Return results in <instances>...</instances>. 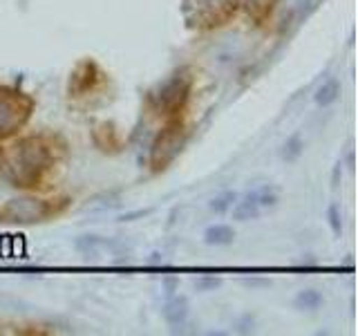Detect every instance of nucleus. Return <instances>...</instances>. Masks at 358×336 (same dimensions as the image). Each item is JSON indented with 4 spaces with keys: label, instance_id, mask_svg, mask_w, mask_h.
Masks as SVG:
<instances>
[{
    "label": "nucleus",
    "instance_id": "f257e3e1",
    "mask_svg": "<svg viewBox=\"0 0 358 336\" xmlns=\"http://www.w3.org/2000/svg\"><path fill=\"white\" fill-rule=\"evenodd\" d=\"M50 146L38 137L20 139L11 150V182L14 186H36L50 168Z\"/></svg>",
    "mask_w": 358,
    "mask_h": 336
},
{
    "label": "nucleus",
    "instance_id": "f03ea898",
    "mask_svg": "<svg viewBox=\"0 0 358 336\" xmlns=\"http://www.w3.org/2000/svg\"><path fill=\"white\" fill-rule=\"evenodd\" d=\"M34 101L16 90L0 85V137H9L27 123Z\"/></svg>",
    "mask_w": 358,
    "mask_h": 336
},
{
    "label": "nucleus",
    "instance_id": "7ed1b4c3",
    "mask_svg": "<svg viewBox=\"0 0 358 336\" xmlns=\"http://www.w3.org/2000/svg\"><path fill=\"white\" fill-rule=\"evenodd\" d=\"M184 144H186V130L182 123H171V126H166L159 134H157L152 150H150L152 171H164V168L182 153Z\"/></svg>",
    "mask_w": 358,
    "mask_h": 336
},
{
    "label": "nucleus",
    "instance_id": "20e7f679",
    "mask_svg": "<svg viewBox=\"0 0 358 336\" xmlns=\"http://www.w3.org/2000/svg\"><path fill=\"white\" fill-rule=\"evenodd\" d=\"M52 213V206L43 200H34V197H18V200H9L7 204L0 209V222H9V224H31V222H41Z\"/></svg>",
    "mask_w": 358,
    "mask_h": 336
},
{
    "label": "nucleus",
    "instance_id": "39448f33",
    "mask_svg": "<svg viewBox=\"0 0 358 336\" xmlns=\"http://www.w3.org/2000/svg\"><path fill=\"white\" fill-rule=\"evenodd\" d=\"M190 85H193V76L188 70L177 72L171 81H168L159 94H157V108H159L164 115H175V112L182 110L186 104V99L190 94Z\"/></svg>",
    "mask_w": 358,
    "mask_h": 336
},
{
    "label": "nucleus",
    "instance_id": "423d86ee",
    "mask_svg": "<svg viewBox=\"0 0 358 336\" xmlns=\"http://www.w3.org/2000/svg\"><path fill=\"white\" fill-rule=\"evenodd\" d=\"M164 318H166L168 325H173V328H177V325H184L186 318H188V300L184 296L171 298L164 305Z\"/></svg>",
    "mask_w": 358,
    "mask_h": 336
},
{
    "label": "nucleus",
    "instance_id": "0eeeda50",
    "mask_svg": "<svg viewBox=\"0 0 358 336\" xmlns=\"http://www.w3.org/2000/svg\"><path fill=\"white\" fill-rule=\"evenodd\" d=\"M204 240H206V244L222 246V244H231L235 240V233L231 227H227V224H213V227L206 229Z\"/></svg>",
    "mask_w": 358,
    "mask_h": 336
},
{
    "label": "nucleus",
    "instance_id": "6e6552de",
    "mask_svg": "<svg viewBox=\"0 0 358 336\" xmlns=\"http://www.w3.org/2000/svg\"><path fill=\"white\" fill-rule=\"evenodd\" d=\"M341 94V83L336 81V78H327L320 88H318V92H316V106L320 108H327L331 106L336 99H338Z\"/></svg>",
    "mask_w": 358,
    "mask_h": 336
},
{
    "label": "nucleus",
    "instance_id": "1a4fd4ad",
    "mask_svg": "<svg viewBox=\"0 0 358 336\" xmlns=\"http://www.w3.org/2000/svg\"><path fill=\"white\" fill-rule=\"evenodd\" d=\"M257 213H260V206H257V202H255V195L249 193L242 202H235V206H233V218L235 220H251L255 218Z\"/></svg>",
    "mask_w": 358,
    "mask_h": 336
},
{
    "label": "nucleus",
    "instance_id": "9d476101",
    "mask_svg": "<svg viewBox=\"0 0 358 336\" xmlns=\"http://www.w3.org/2000/svg\"><path fill=\"white\" fill-rule=\"evenodd\" d=\"M253 195H255V202H257V206H260V211L278 204V188H273V186L257 188V190H253Z\"/></svg>",
    "mask_w": 358,
    "mask_h": 336
},
{
    "label": "nucleus",
    "instance_id": "9b49d317",
    "mask_svg": "<svg viewBox=\"0 0 358 336\" xmlns=\"http://www.w3.org/2000/svg\"><path fill=\"white\" fill-rule=\"evenodd\" d=\"M296 305L300 309H318L322 305V294L316 289H307V291H300L298 298H296Z\"/></svg>",
    "mask_w": 358,
    "mask_h": 336
},
{
    "label": "nucleus",
    "instance_id": "f8f14e48",
    "mask_svg": "<svg viewBox=\"0 0 358 336\" xmlns=\"http://www.w3.org/2000/svg\"><path fill=\"white\" fill-rule=\"evenodd\" d=\"M300 153H302V141H300L298 134H294V137H291L287 141V146H285V160L294 162V160H298V157H300Z\"/></svg>",
    "mask_w": 358,
    "mask_h": 336
},
{
    "label": "nucleus",
    "instance_id": "ddd939ff",
    "mask_svg": "<svg viewBox=\"0 0 358 336\" xmlns=\"http://www.w3.org/2000/svg\"><path fill=\"white\" fill-rule=\"evenodd\" d=\"M233 202H235V193H224L222 197H217V200H213V202H210V211L224 213L227 209L233 206Z\"/></svg>",
    "mask_w": 358,
    "mask_h": 336
},
{
    "label": "nucleus",
    "instance_id": "4468645a",
    "mask_svg": "<svg viewBox=\"0 0 358 336\" xmlns=\"http://www.w3.org/2000/svg\"><path fill=\"white\" fill-rule=\"evenodd\" d=\"M329 222H331V229H334V233L338 235V233H341V229H343L341 218H338V206H329Z\"/></svg>",
    "mask_w": 358,
    "mask_h": 336
},
{
    "label": "nucleus",
    "instance_id": "2eb2a0df",
    "mask_svg": "<svg viewBox=\"0 0 358 336\" xmlns=\"http://www.w3.org/2000/svg\"><path fill=\"white\" fill-rule=\"evenodd\" d=\"M0 166H3V153H0Z\"/></svg>",
    "mask_w": 358,
    "mask_h": 336
}]
</instances>
